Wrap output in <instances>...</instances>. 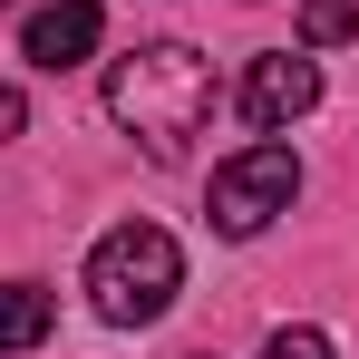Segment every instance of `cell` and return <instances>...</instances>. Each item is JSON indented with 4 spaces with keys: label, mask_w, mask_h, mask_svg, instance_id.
<instances>
[{
    "label": "cell",
    "mask_w": 359,
    "mask_h": 359,
    "mask_svg": "<svg viewBox=\"0 0 359 359\" xmlns=\"http://www.w3.org/2000/svg\"><path fill=\"white\" fill-rule=\"evenodd\" d=\"M292 194H301V156H292V146H243L233 165H214L204 224H214V233H233V243H252L272 214H292Z\"/></svg>",
    "instance_id": "3"
},
{
    "label": "cell",
    "mask_w": 359,
    "mask_h": 359,
    "mask_svg": "<svg viewBox=\"0 0 359 359\" xmlns=\"http://www.w3.org/2000/svg\"><path fill=\"white\" fill-rule=\"evenodd\" d=\"M175 292H184V252H175V233H156V224H117V233L88 252V301H97V320H117V330L165 320Z\"/></svg>",
    "instance_id": "2"
},
{
    "label": "cell",
    "mask_w": 359,
    "mask_h": 359,
    "mask_svg": "<svg viewBox=\"0 0 359 359\" xmlns=\"http://www.w3.org/2000/svg\"><path fill=\"white\" fill-rule=\"evenodd\" d=\"M320 107V68L301 59V49H272V59H252V78H243V117L252 126H292Z\"/></svg>",
    "instance_id": "4"
},
{
    "label": "cell",
    "mask_w": 359,
    "mask_h": 359,
    "mask_svg": "<svg viewBox=\"0 0 359 359\" xmlns=\"http://www.w3.org/2000/svg\"><path fill=\"white\" fill-rule=\"evenodd\" d=\"M97 29H107V10H97V0H49V10L20 29V49H29V68H49V78H59V68H78L88 49H97Z\"/></svg>",
    "instance_id": "5"
},
{
    "label": "cell",
    "mask_w": 359,
    "mask_h": 359,
    "mask_svg": "<svg viewBox=\"0 0 359 359\" xmlns=\"http://www.w3.org/2000/svg\"><path fill=\"white\" fill-rule=\"evenodd\" d=\"M49 311L59 301L39 292V282H0V350H39L49 340Z\"/></svg>",
    "instance_id": "6"
},
{
    "label": "cell",
    "mask_w": 359,
    "mask_h": 359,
    "mask_svg": "<svg viewBox=\"0 0 359 359\" xmlns=\"http://www.w3.org/2000/svg\"><path fill=\"white\" fill-rule=\"evenodd\" d=\"M0 10H10V0H0Z\"/></svg>",
    "instance_id": "10"
},
{
    "label": "cell",
    "mask_w": 359,
    "mask_h": 359,
    "mask_svg": "<svg viewBox=\"0 0 359 359\" xmlns=\"http://www.w3.org/2000/svg\"><path fill=\"white\" fill-rule=\"evenodd\" d=\"M20 117H29V107H20V88H0V146L20 136Z\"/></svg>",
    "instance_id": "9"
},
{
    "label": "cell",
    "mask_w": 359,
    "mask_h": 359,
    "mask_svg": "<svg viewBox=\"0 0 359 359\" xmlns=\"http://www.w3.org/2000/svg\"><path fill=\"white\" fill-rule=\"evenodd\" d=\"M262 359H330V340L301 320V330H272V340H262Z\"/></svg>",
    "instance_id": "8"
},
{
    "label": "cell",
    "mask_w": 359,
    "mask_h": 359,
    "mask_svg": "<svg viewBox=\"0 0 359 359\" xmlns=\"http://www.w3.org/2000/svg\"><path fill=\"white\" fill-rule=\"evenodd\" d=\"M107 117H117L156 165H175L184 146L204 136V117H214V68L194 59V49H175V39H156V49L117 59V78H107Z\"/></svg>",
    "instance_id": "1"
},
{
    "label": "cell",
    "mask_w": 359,
    "mask_h": 359,
    "mask_svg": "<svg viewBox=\"0 0 359 359\" xmlns=\"http://www.w3.org/2000/svg\"><path fill=\"white\" fill-rule=\"evenodd\" d=\"M350 29H359L350 0H301V49H340Z\"/></svg>",
    "instance_id": "7"
}]
</instances>
